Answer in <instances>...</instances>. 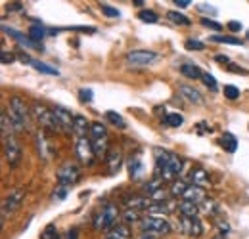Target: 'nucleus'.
I'll list each match as a JSON object with an SVG mask.
<instances>
[{"instance_id":"obj_20","label":"nucleus","mask_w":249,"mask_h":239,"mask_svg":"<svg viewBox=\"0 0 249 239\" xmlns=\"http://www.w3.org/2000/svg\"><path fill=\"white\" fill-rule=\"evenodd\" d=\"M180 73L188 77V79H192V81H196V79H201L203 77V73H201V69L196 65V63H184V65H180Z\"/></svg>"},{"instance_id":"obj_37","label":"nucleus","mask_w":249,"mask_h":239,"mask_svg":"<svg viewBox=\"0 0 249 239\" xmlns=\"http://www.w3.org/2000/svg\"><path fill=\"white\" fill-rule=\"evenodd\" d=\"M184 46H186V50H194V52H201V50H205V44L199 42V40H194V38H188L186 42H184Z\"/></svg>"},{"instance_id":"obj_48","label":"nucleus","mask_w":249,"mask_h":239,"mask_svg":"<svg viewBox=\"0 0 249 239\" xmlns=\"http://www.w3.org/2000/svg\"><path fill=\"white\" fill-rule=\"evenodd\" d=\"M226 27L232 31V33H240V31H242V23H240V21H228Z\"/></svg>"},{"instance_id":"obj_51","label":"nucleus","mask_w":249,"mask_h":239,"mask_svg":"<svg viewBox=\"0 0 249 239\" xmlns=\"http://www.w3.org/2000/svg\"><path fill=\"white\" fill-rule=\"evenodd\" d=\"M175 4H177L178 8H188L192 2H190V0H175Z\"/></svg>"},{"instance_id":"obj_23","label":"nucleus","mask_w":249,"mask_h":239,"mask_svg":"<svg viewBox=\"0 0 249 239\" xmlns=\"http://www.w3.org/2000/svg\"><path fill=\"white\" fill-rule=\"evenodd\" d=\"M107 238L109 239H130V230H128L126 224H117L115 228L109 230Z\"/></svg>"},{"instance_id":"obj_53","label":"nucleus","mask_w":249,"mask_h":239,"mask_svg":"<svg viewBox=\"0 0 249 239\" xmlns=\"http://www.w3.org/2000/svg\"><path fill=\"white\" fill-rule=\"evenodd\" d=\"M67 239H77V230H71L69 236H67Z\"/></svg>"},{"instance_id":"obj_46","label":"nucleus","mask_w":249,"mask_h":239,"mask_svg":"<svg viewBox=\"0 0 249 239\" xmlns=\"http://www.w3.org/2000/svg\"><path fill=\"white\" fill-rule=\"evenodd\" d=\"M226 67H228V71H232V73H240V75H248V71H246V69H242V67H238L236 63H228Z\"/></svg>"},{"instance_id":"obj_9","label":"nucleus","mask_w":249,"mask_h":239,"mask_svg":"<svg viewBox=\"0 0 249 239\" xmlns=\"http://www.w3.org/2000/svg\"><path fill=\"white\" fill-rule=\"evenodd\" d=\"M79 180H81V169L75 163L67 161V163H63L62 167H60V171H58V182H60V186H73Z\"/></svg>"},{"instance_id":"obj_8","label":"nucleus","mask_w":249,"mask_h":239,"mask_svg":"<svg viewBox=\"0 0 249 239\" xmlns=\"http://www.w3.org/2000/svg\"><path fill=\"white\" fill-rule=\"evenodd\" d=\"M157 58H159V56H157L156 52H152V50H132V52L126 54L124 61H126V65H130V67H148V65H152Z\"/></svg>"},{"instance_id":"obj_41","label":"nucleus","mask_w":249,"mask_h":239,"mask_svg":"<svg viewBox=\"0 0 249 239\" xmlns=\"http://www.w3.org/2000/svg\"><path fill=\"white\" fill-rule=\"evenodd\" d=\"M201 81H203V85L207 86L209 90H217V81H215V77L213 75H209V73H203V77H201Z\"/></svg>"},{"instance_id":"obj_27","label":"nucleus","mask_w":249,"mask_h":239,"mask_svg":"<svg viewBox=\"0 0 249 239\" xmlns=\"http://www.w3.org/2000/svg\"><path fill=\"white\" fill-rule=\"evenodd\" d=\"M90 134H92V140L107 138V128H106L102 122H92V124H90Z\"/></svg>"},{"instance_id":"obj_2","label":"nucleus","mask_w":249,"mask_h":239,"mask_svg":"<svg viewBox=\"0 0 249 239\" xmlns=\"http://www.w3.org/2000/svg\"><path fill=\"white\" fill-rule=\"evenodd\" d=\"M8 115L14 122V128L16 132H25L31 128V111L27 109L25 102L19 98V96H14L10 100V109H8Z\"/></svg>"},{"instance_id":"obj_31","label":"nucleus","mask_w":249,"mask_h":239,"mask_svg":"<svg viewBox=\"0 0 249 239\" xmlns=\"http://www.w3.org/2000/svg\"><path fill=\"white\" fill-rule=\"evenodd\" d=\"M190 180L196 184V186H203V184H207V172L205 171H201V169H196V171H192L190 172Z\"/></svg>"},{"instance_id":"obj_52","label":"nucleus","mask_w":249,"mask_h":239,"mask_svg":"<svg viewBox=\"0 0 249 239\" xmlns=\"http://www.w3.org/2000/svg\"><path fill=\"white\" fill-rule=\"evenodd\" d=\"M215 60H217L218 63H230V58H228V56H222V54L215 56Z\"/></svg>"},{"instance_id":"obj_45","label":"nucleus","mask_w":249,"mask_h":239,"mask_svg":"<svg viewBox=\"0 0 249 239\" xmlns=\"http://www.w3.org/2000/svg\"><path fill=\"white\" fill-rule=\"evenodd\" d=\"M197 10H199V12H205V14H211V16H217V8H213V6L205 4V2L197 4Z\"/></svg>"},{"instance_id":"obj_3","label":"nucleus","mask_w":249,"mask_h":239,"mask_svg":"<svg viewBox=\"0 0 249 239\" xmlns=\"http://www.w3.org/2000/svg\"><path fill=\"white\" fill-rule=\"evenodd\" d=\"M117 218H119V209L113 203H106L102 210L96 214L94 218V228L96 230H111L117 226Z\"/></svg>"},{"instance_id":"obj_26","label":"nucleus","mask_w":249,"mask_h":239,"mask_svg":"<svg viewBox=\"0 0 249 239\" xmlns=\"http://www.w3.org/2000/svg\"><path fill=\"white\" fill-rule=\"evenodd\" d=\"M92 148H94V155L96 157H107V138H102V140H94L92 142Z\"/></svg>"},{"instance_id":"obj_21","label":"nucleus","mask_w":249,"mask_h":239,"mask_svg":"<svg viewBox=\"0 0 249 239\" xmlns=\"http://www.w3.org/2000/svg\"><path fill=\"white\" fill-rule=\"evenodd\" d=\"M159 191H163V180L161 178H154V180H150L146 186H144V193L148 195V197H156Z\"/></svg>"},{"instance_id":"obj_40","label":"nucleus","mask_w":249,"mask_h":239,"mask_svg":"<svg viewBox=\"0 0 249 239\" xmlns=\"http://www.w3.org/2000/svg\"><path fill=\"white\" fill-rule=\"evenodd\" d=\"M188 189V184H184V182H175L173 184V188H171V193L173 195H184V191Z\"/></svg>"},{"instance_id":"obj_6","label":"nucleus","mask_w":249,"mask_h":239,"mask_svg":"<svg viewBox=\"0 0 249 239\" xmlns=\"http://www.w3.org/2000/svg\"><path fill=\"white\" fill-rule=\"evenodd\" d=\"M140 226H142V230L146 234H152V236L154 234H169L171 232V224L167 222V218L156 216V214H150V216L142 218Z\"/></svg>"},{"instance_id":"obj_5","label":"nucleus","mask_w":249,"mask_h":239,"mask_svg":"<svg viewBox=\"0 0 249 239\" xmlns=\"http://www.w3.org/2000/svg\"><path fill=\"white\" fill-rule=\"evenodd\" d=\"M23 199H25V191H23L21 188H16V189H12V191L6 195V199L2 201V224H4V220H6L10 214H14L16 210L21 207Z\"/></svg>"},{"instance_id":"obj_39","label":"nucleus","mask_w":249,"mask_h":239,"mask_svg":"<svg viewBox=\"0 0 249 239\" xmlns=\"http://www.w3.org/2000/svg\"><path fill=\"white\" fill-rule=\"evenodd\" d=\"M100 8H102V14H106L107 17H121V12L117 8H111L109 4H100Z\"/></svg>"},{"instance_id":"obj_43","label":"nucleus","mask_w":249,"mask_h":239,"mask_svg":"<svg viewBox=\"0 0 249 239\" xmlns=\"http://www.w3.org/2000/svg\"><path fill=\"white\" fill-rule=\"evenodd\" d=\"M123 220L126 222V224H134L136 220H138V210H132V209H126L124 210V214H123Z\"/></svg>"},{"instance_id":"obj_42","label":"nucleus","mask_w":249,"mask_h":239,"mask_svg":"<svg viewBox=\"0 0 249 239\" xmlns=\"http://www.w3.org/2000/svg\"><path fill=\"white\" fill-rule=\"evenodd\" d=\"M92 90L90 88H81L79 90V100L83 102V103H90L92 102Z\"/></svg>"},{"instance_id":"obj_38","label":"nucleus","mask_w":249,"mask_h":239,"mask_svg":"<svg viewBox=\"0 0 249 239\" xmlns=\"http://www.w3.org/2000/svg\"><path fill=\"white\" fill-rule=\"evenodd\" d=\"M222 94H224L228 100H238V98H240V90L236 88L234 85H226L224 90H222Z\"/></svg>"},{"instance_id":"obj_28","label":"nucleus","mask_w":249,"mask_h":239,"mask_svg":"<svg viewBox=\"0 0 249 239\" xmlns=\"http://www.w3.org/2000/svg\"><path fill=\"white\" fill-rule=\"evenodd\" d=\"M33 67L36 69V71H40V73H46V75H60V71L56 69V67H50L48 63H42V61H36V60H33V63H31Z\"/></svg>"},{"instance_id":"obj_16","label":"nucleus","mask_w":249,"mask_h":239,"mask_svg":"<svg viewBox=\"0 0 249 239\" xmlns=\"http://www.w3.org/2000/svg\"><path fill=\"white\" fill-rule=\"evenodd\" d=\"M178 94H180L186 102H190V103H201V102H203L201 94H199L196 88L188 86V85H180V86H178Z\"/></svg>"},{"instance_id":"obj_15","label":"nucleus","mask_w":249,"mask_h":239,"mask_svg":"<svg viewBox=\"0 0 249 239\" xmlns=\"http://www.w3.org/2000/svg\"><path fill=\"white\" fill-rule=\"evenodd\" d=\"M182 230H184V234L188 236H201L203 234V226H201V222H199V218L196 216V218H182Z\"/></svg>"},{"instance_id":"obj_11","label":"nucleus","mask_w":249,"mask_h":239,"mask_svg":"<svg viewBox=\"0 0 249 239\" xmlns=\"http://www.w3.org/2000/svg\"><path fill=\"white\" fill-rule=\"evenodd\" d=\"M2 31L8 34V36H12L19 46H23V48H29V50H33V48H36L38 44L35 42V40H31V36L29 34H23V33H19V31L12 29V27H8V25H2Z\"/></svg>"},{"instance_id":"obj_50","label":"nucleus","mask_w":249,"mask_h":239,"mask_svg":"<svg viewBox=\"0 0 249 239\" xmlns=\"http://www.w3.org/2000/svg\"><path fill=\"white\" fill-rule=\"evenodd\" d=\"M73 31H81V33H96V27H71Z\"/></svg>"},{"instance_id":"obj_34","label":"nucleus","mask_w":249,"mask_h":239,"mask_svg":"<svg viewBox=\"0 0 249 239\" xmlns=\"http://www.w3.org/2000/svg\"><path fill=\"white\" fill-rule=\"evenodd\" d=\"M138 19L144 21V23H157L159 21V16H157L156 12H152V10H142L138 14Z\"/></svg>"},{"instance_id":"obj_49","label":"nucleus","mask_w":249,"mask_h":239,"mask_svg":"<svg viewBox=\"0 0 249 239\" xmlns=\"http://www.w3.org/2000/svg\"><path fill=\"white\" fill-rule=\"evenodd\" d=\"M65 193H67V188H65V186H60V189L54 191V199H63Z\"/></svg>"},{"instance_id":"obj_7","label":"nucleus","mask_w":249,"mask_h":239,"mask_svg":"<svg viewBox=\"0 0 249 239\" xmlns=\"http://www.w3.org/2000/svg\"><path fill=\"white\" fill-rule=\"evenodd\" d=\"M2 146H4V157H6L8 165H10V167L19 165V161H21V148H19L16 136H14V134L4 136V138H2Z\"/></svg>"},{"instance_id":"obj_4","label":"nucleus","mask_w":249,"mask_h":239,"mask_svg":"<svg viewBox=\"0 0 249 239\" xmlns=\"http://www.w3.org/2000/svg\"><path fill=\"white\" fill-rule=\"evenodd\" d=\"M31 113H33V117L40 122V126H44V128H48V130H52V132H62L60 122L54 117V111L46 109V107L40 105V103H35Z\"/></svg>"},{"instance_id":"obj_33","label":"nucleus","mask_w":249,"mask_h":239,"mask_svg":"<svg viewBox=\"0 0 249 239\" xmlns=\"http://www.w3.org/2000/svg\"><path fill=\"white\" fill-rule=\"evenodd\" d=\"M44 34H46V31H44V27L40 23H35L31 29H29V36H31V40H35L36 44L44 38Z\"/></svg>"},{"instance_id":"obj_18","label":"nucleus","mask_w":249,"mask_h":239,"mask_svg":"<svg viewBox=\"0 0 249 239\" xmlns=\"http://www.w3.org/2000/svg\"><path fill=\"white\" fill-rule=\"evenodd\" d=\"M90 130V124L89 120L85 119L83 115H75V120H73V132L79 136V138H87V132Z\"/></svg>"},{"instance_id":"obj_30","label":"nucleus","mask_w":249,"mask_h":239,"mask_svg":"<svg viewBox=\"0 0 249 239\" xmlns=\"http://www.w3.org/2000/svg\"><path fill=\"white\" fill-rule=\"evenodd\" d=\"M167 19H171L175 25H190V23H192L184 14H178V12H175V10H173V12H167Z\"/></svg>"},{"instance_id":"obj_19","label":"nucleus","mask_w":249,"mask_h":239,"mask_svg":"<svg viewBox=\"0 0 249 239\" xmlns=\"http://www.w3.org/2000/svg\"><path fill=\"white\" fill-rule=\"evenodd\" d=\"M124 203H126V207H128V209H132V210L150 209V207H152V201H150V199H146V197H138V195L126 197V199H124Z\"/></svg>"},{"instance_id":"obj_17","label":"nucleus","mask_w":249,"mask_h":239,"mask_svg":"<svg viewBox=\"0 0 249 239\" xmlns=\"http://www.w3.org/2000/svg\"><path fill=\"white\" fill-rule=\"evenodd\" d=\"M35 140H36V153H38V157H40V159H44V161H48V157H50V150H48V142H46L44 132H42V130H38V132H36V136H35Z\"/></svg>"},{"instance_id":"obj_32","label":"nucleus","mask_w":249,"mask_h":239,"mask_svg":"<svg viewBox=\"0 0 249 239\" xmlns=\"http://www.w3.org/2000/svg\"><path fill=\"white\" fill-rule=\"evenodd\" d=\"M211 40H213V42H220V44H234V46H242V44H244V42H242L240 38H236V36H222V34H213Z\"/></svg>"},{"instance_id":"obj_56","label":"nucleus","mask_w":249,"mask_h":239,"mask_svg":"<svg viewBox=\"0 0 249 239\" xmlns=\"http://www.w3.org/2000/svg\"><path fill=\"white\" fill-rule=\"evenodd\" d=\"M107 239H109V238H107Z\"/></svg>"},{"instance_id":"obj_14","label":"nucleus","mask_w":249,"mask_h":239,"mask_svg":"<svg viewBox=\"0 0 249 239\" xmlns=\"http://www.w3.org/2000/svg\"><path fill=\"white\" fill-rule=\"evenodd\" d=\"M182 201H190V203H199V201H205V191H203V188L201 186H196V184H192V186H188V189L184 191V195H182Z\"/></svg>"},{"instance_id":"obj_10","label":"nucleus","mask_w":249,"mask_h":239,"mask_svg":"<svg viewBox=\"0 0 249 239\" xmlns=\"http://www.w3.org/2000/svg\"><path fill=\"white\" fill-rule=\"evenodd\" d=\"M75 151H77V157L81 163L85 165H92L94 163V148H92V142L89 138H79L77 144H75Z\"/></svg>"},{"instance_id":"obj_44","label":"nucleus","mask_w":249,"mask_h":239,"mask_svg":"<svg viewBox=\"0 0 249 239\" xmlns=\"http://www.w3.org/2000/svg\"><path fill=\"white\" fill-rule=\"evenodd\" d=\"M201 25H203V27H207V29L222 31V25L217 23V21H213V19H209V17H203V19H201Z\"/></svg>"},{"instance_id":"obj_29","label":"nucleus","mask_w":249,"mask_h":239,"mask_svg":"<svg viewBox=\"0 0 249 239\" xmlns=\"http://www.w3.org/2000/svg\"><path fill=\"white\" fill-rule=\"evenodd\" d=\"M163 122H165L167 126H171V128H178V126L184 122V117L178 115V113H167L165 119H163Z\"/></svg>"},{"instance_id":"obj_24","label":"nucleus","mask_w":249,"mask_h":239,"mask_svg":"<svg viewBox=\"0 0 249 239\" xmlns=\"http://www.w3.org/2000/svg\"><path fill=\"white\" fill-rule=\"evenodd\" d=\"M178 210H180V214L182 216H186V218H196L197 216V205L196 203H190V201H180L178 203Z\"/></svg>"},{"instance_id":"obj_1","label":"nucleus","mask_w":249,"mask_h":239,"mask_svg":"<svg viewBox=\"0 0 249 239\" xmlns=\"http://www.w3.org/2000/svg\"><path fill=\"white\" fill-rule=\"evenodd\" d=\"M156 172L157 178L169 180L177 178L182 171V159L175 153H167V151H156Z\"/></svg>"},{"instance_id":"obj_22","label":"nucleus","mask_w":249,"mask_h":239,"mask_svg":"<svg viewBox=\"0 0 249 239\" xmlns=\"http://www.w3.org/2000/svg\"><path fill=\"white\" fill-rule=\"evenodd\" d=\"M142 172H144V165H142L140 157H130V163H128V174H130V178L134 180L140 178Z\"/></svg>"},{"instance_id":"obj_55","label":"nucleus","mask_w":249,"mask_h":239,"mask_svg":"<svg viewBox=\"0 0 249 239\" xmlns=\"http://www.w3.org/2000/svg\"><path fill=\"white\" fill-rule=\"evenodd\" d=\"M248 38H249V31H248Z\"/></svg>"},{"instance_id":"obj_25","label":"nucleus","mask_w":249,"mask_h":239,"mask_svg":"<svg viewBox=\"0 0 249 239\" xmlns=\"http://www.w3.org/2000/svg\"><path fill=\"white\" fill-rule=\"evenodd\" d=\"M220 146L228 151V153H234V151L238 150V140H236V136H232V134L226 132V134H222V138H220Z\"/></svg>"},{"instance_id":"obj_47","label":"nucleus","mask_w":249,"mask_h":239,"mask_svg":"<svg viewBox=\"0 0 249 239\" xmlns=\"http://www.w3.org/2000/svg\"><path fill=\"white\" fill-rule=\"evenodd\" d=\"M14 60H16V58H14L12 54H8V52H4V50H2V54H0V61H2L4 65H8V63H12V61H14Z\"/></svg>"},{"instance_id":"obj_54","label":"nucleus","mask_w":249,"mask_h":239,"mask_svg":"<svg viewBox=\"0 0 249 239\" xmlns=\"http://www.w3.org/2000/svg\"><path fill=\"white\" fill-rule=\"evenodd\" d=\"M138 239H156V238H154L152 234H142V236H140Z\"/></svg>"},{"instance_id":"obj_12","label":"nucleus","mask_w":249,"mask_h":239,"mask_svg":"<svg viewBox=\"0 0 249 239\" xmlns=\"http://www.w3.org/2000/svg\"><path fill=\"white\" fill-rule=\"evenodd\" d=\"M52 111H54V117H56L58 122H60L62 130H65V132H73V120H75V117H71V113H69L67 109H63V107H54Z\"/></svg>"},{"instance_id":"obj_13","label":"nucleus","mask_w":249,"mask_h":239,"mask_svg":"<svg viewBox=\"0 0 249 239\" xmlns=\"http://www.w3.org/2000/svg\"><path fill=\"white\" fill-rule=\"evenodd\" d=\"M106 161H107L109 172H111V174H115V172L121 169V165H123V151L119 150V148H113V150H109L107 157H106Z\"/></svg>"},{"instance_id":"obj_36","label":"nucleus","mask_w":249,"mask_h":239,"mask_svg":"<svg viewBox=\"0 0 249 239\" xmlns=\"http://www.w3.org/2000/svg\"><path fill=\"white\" fill-rule=\"evenodd\" d=\"M106 117H107V120H111L113 124H117L119 128H124V126H126L124 119L119 115V113H115V111H107V113H106Z\"/></svg>"},{"instance_id":"obj_35","label":"nucleus","mask_w":249,"mask_h":239,"mask_svg":"<svg viewBox=\"0 0 249 239\" xmlns=\"http://www.w3.org/2000/svg\"><path fill=\"white\" fill-rule=\"evenodd\" d=\"M40 239H60V234H58L56 226H54V224L46 226V228H44V232L40 234Z\"/></svg>"}]
</instances>
